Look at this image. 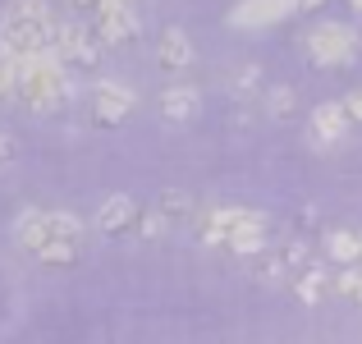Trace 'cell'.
Segmentation results:
<instances>
[{
	"label": "cell",
	"instance_id": "5b68a950",
	"mask_svg": "<svg viewBox=\"0 0 362 344\" xmlns=\"http://www.w3.org/2000/svg\"><path fill=\"white\" fill-rule=\"evenodd\" d=\"M160 110H165V120H193L202 110V97L193 88H165L160 92Z\"/></svg>",
	"mask_w": 362,
	"mask_h": 344
},
{
	"label": "cell",
	"instance_id": "4fadbf2b",
	"mask_svg": "<svg viewBox=\"0 0 362 344\" xmlns=\"http://www.w3.org/2000/svg\"><path fill=\"white\" fill-rule=\"evenodd\" d=\"M317 5H326V0H298V9H317Z\"/></svg>",
	"mask_w": 362,
	"mask_h": 344
},
{
	"label": "cell",
	"instance_id": "9a60e30c",
	"mask_svg": "<svg viewBox=\"0 0 362 344\" xmlns=\"http://www.w3.org/2000/svg\"><path fill=\"white\" fill-rule=\"evenodd\" d=\"M354 9H362V0H354Z\"/></svg>",
	"mask_w": 362,
	"mask_h": 344
},
{
	"label": "cell",
	"instance_id": "277c9868",
	"mask_svg": "<svg viewBox=\"0 0 362 344\" xmlns=\"http://www.w3.org/2000/svg\"><path fill=\"white\" fill-rule=\"evenodd\" d=\"M129 110H133V92L124 88V83H101L97 88V120L101 124H115Z\"/></svg>",
	"mask_w": 362,
	"mask_h": 344
},
{
	"label": "cell",
	"instance_id": "5bb4252c",
	"mask_svg": "<svg viewBox=\"0 0 362 344\" xmlns=\"http://www.w3.org/2000/svg\"><path fill=\"white\" fill-rule=\"evenodd\" d=\"M74 5H92V9H101V5H106V0H74Z\"/></svg>",
	"mask_w": 362,
	"mask_h": 344
},
{
	"label": "cell",
	"instance_id": "ba28073f",
	"mask_svg": "<svg viewBox=\"0 0 362 344\" xmlns=\"http://www.w3.org/2000/svg\"><path fill=\"white\" fill-rule=\"evenodd\" d=\"M326 253L335 257L339 266H354L362 257V234H349V229H335V234H326Z\"/></svg>",
	"mask_w": 362,
	"mask_h": 344
},
{
	"label": "cell",
	"instance_id": "8fae6325",
	"mask_svg": "<svg viewBox=\"0 0 362 344\" xmlns=\"http://www.w3.org/2000/svg\"><path fill=\"white\" fill-rule=\"evenodd\" d=\"M9 161H14V138L0 133V166H9Z\"/></svg>",
	"mask_w": 362,
	"mask_h": 344
},
{
	"label": "cell",
	"instance_id": "8992f818",
	"mask_svg": "<svg viewBox=\"0 0 362 344\" xmlns=\"http://www.w3.org/2000/svg\"><path fill=\"white\" fill-rule=\"evenodd\" d=\"M160 64H165V69H184V64H193V42H188L179 28H170V33L160 37Z\"/></svg>",
	"mask_w": 362,
	"mask_h": 344
},
{
	"label": "cell",
	"instance_id": "7a4b0ae2",
	"mask_svg": "<svg viewBox=\"0 0 362 344\" xmlns=\"http://www.w3.org/2000/svg\"><path fill=\"white\" fill-rule=\"evenodd\" d=\"M92 33L106 46L133 42V37H138V14H133V5H124V0H106V5L97 9V28H92Z\"/></svg>",
	"mask_w": 362,
	"mask_h": 344
},
{
	"label": "cell",
	"instance_id": "2e32d148",
	"mask_svg": "<svg viewBox=\"0 0 362 344\" xmlns=\"http://www.w3.org/2000/svg\"><path fill=\"white\" fill-rule=\"evenodd\" d=\"M124 5H133V0H124Z\"/></svg>",
	"mask_w": 362,
	"mask_h": 344
},
{
	"label": "cell",
	"instance_id": "52a82bcc",
	"mask_svg": "<svg viewBox=\"0 0 362 344\" xmlns=\"http://www.w3.org/2000/svg\"><path fill=\"white\" fill-rule=\"evenodd\" d=\"M312 129H317V138H344L349 129V106H317V115H312Z\"/></svg>",
	"mask_w": 362,
	"mask_h": 344
},
{
	"label": "cell",
	"instance_id": "7c38bea8",
	"mask_svg": "<svg viewBox=\"0 0 362 344\" xmlns=\"http://www.w3.org/2000/svg\"><path fill=\"white\" fill-rule=\"evenodd\" d=\"M349 115H354V120H362V88L349 97Z\"/></svg>",
	"mask_w": 362,
	"mask_h": 344
},
{
	"label": "cell",
	"instance_id": "3957f363",
	"mask_svg": "<svg viewBox=\"0 0 362 344\" xmlns=\"http://www.w3.org/2000/svg\"><path fill=\"white\" fill-rule=\"evenodd\" d=\"M293 9H298V0H239L230 9V23L234 28H271V23H284Z\"/></svg>",
	"mask_w": 362,
	"mask_h": 344
},
{
	"label": "cell",
	"instance_id": "9c48e42d",
	"mask_svg": "<svg viewBox=\"0 0 362 344\" xmlns=\"http://www.w3.org/2000/svg\"><path fill=\"white\" fill-rule=\"evenodd\" d=\"M133 216H138V207H133L129 197H110V202H101L97 225H101V229H129Z\"/></svg>",
	"mask_w": 362,
	"mask_h": 344
},
{
	"label": "cell",
	"instance_id": "6da1fadb",
	"mask_svg": "<svg viewBox=\"0 0 362 344\" xmlns=\"http://www.w3.org/2000/svg\"><path fill=\"white\" fill-rule=\"evenodd\" d=\"M308 51H312V60H317V64H354L358 37L349 33L344 23H321V28H312Z\"/></svg>",
	"mask_w": 362,
	"mask_h": 344
},
{
	"label": "cell",
	"instance_id": "30bf717a",
	"mask_svg": "<svg viewBox=\"0 0 362 344\" xmlns=\"http://www.w3.org/2000/svg\"><path fill=\"white\" fill-rule=\"evenodd\" d=\"M293 106H298V97H293L289 88H275V92H271V115H275V120H289Z\"/></svg>",
	"mask_w": 362,
	"mask_h": 344
}]
</instances>
